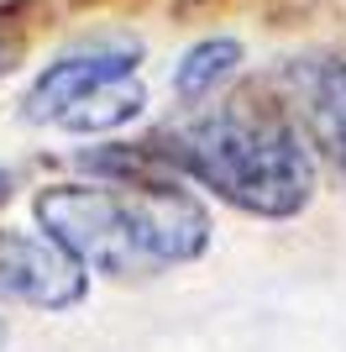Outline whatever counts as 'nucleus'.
I'll list each match as a JSON object with an SVG mask.
<instances>
[{
  "instance_id": "nucleus-4",
  "label": "nucleus",
  "mask_w": 346,
  "mask_h": 352,
  "mask_svg": "<svg viewBox=\"0 0 346 352\" xmlns=\"http://www.w3.org/2000/svg\"><path fill=\"white\" fill-rule=\"evenodd\" d=\"M137 69V53H84V58H63L32 85L27 95V121H58L79 95H89L95 85L115 79V74Z\"/></svg>"
},
{
  "instance_id": "nucleus-1",
  "label": "nucleus",
  "mask_w": 346,
  "mask_h": 352,
  "mask_svg": "<svg viewBox=\"0 0 346 352\" xmlns=\"http://www.w3.org/2000/svg\"><path fill=\"white\" fill-rule=\"evenodd\" d=\"M37 221L79 268L111 279H152L210 242L205 206L173 184H53Z\"/></svg>"
},
{
  "instance_id": "nucleus-9",
  "label": "nucleus",
  "mask_w": 346,
  "mask_h": 352,
  "mask_svg": "<svg viewBox=\"0 0 346 352\" xmlns=\"http://www.w3.org/2000/svg\"><path fill=\"white\" fill-rule=\"evenodd\" d=\"M11 53H16V47H5V43H0V69H11Z\"/></svg>"
},
{
  "instance_id": "nucleus-6",
  "label": "nucleus",
  "mask_w": 346,
  "mask_h": 352,
  "mask_svg": "<svg viewBox=\"0 0 346 352\" xmlns=\"http://www.w3.org/2000/svg\"><path fill=\"white\" fill-rule=\"evenodd\" d=\"M236 63H242V43H231V37H210V43L189 47L184 63L173 69V95H178L184 105L210 100L220 79H231V74H236Z\"/></svg>"
},
{
  "instance_id": "nucleus-8",
  "label": "nucleus",
  "mask_w": 346,
  "mask_h": 352,
  "mask_svg": "<svg viewBox=\"0 0 346 352\" xmlns=\"http://www.w3.org/2000/svg\"><path fill=\"white\" fill-rule=\"evenodd\" d=\"M320 147L336 158V168H341V179H346V142H341V137H320Z\"/></svg>"
},
{
  "instance_id": "nucleus-5",
  "label": "nucleus",
  "mask_w": 346,
  "mask_h": 352,
  "mask_svg": "<svg viewBox=\"0 0 346 352\" xmlns=\"http://www.w3.org/2000/svg\"><path fill=\"white\" fill-rule=\"evenodd\" d=\"M142 105H147L142 85H137L131 74H115V79L95 85L89 95H79V100H73L69 111L53 121V126H69V132H111V126L131 121L137 111H142Z\"/></svg>"
},
{
  "instance_id": "nucleus-3",
  "label": "nucleus",
  "mask_w": 346,
  "mask_h": 352,
  "mask_svg": "<svg viewBox=\"0 0 346 352\" xmlns=\"http://www.w3.org/2000/svg\"><path fill=\"white\" fill-rule=\"evenodd\" d=\"M89 289V274L58 248L53 236L0 232V300L37 310H69Z\"/></svg>"
},
{
  "instance_id": "nucleus-7",
  "label": "nucleus",
  "mask_w": 346,
  "mask_h": 352,
  "mask_svg": "<svg viewBox=\"0 0 346 352\" xmlns=\"http://www.w3.org/2000/svg\"><path fill=\"white\" fill-rule=\"evenodd\" d=\"M304 95H310L315 137H341L346 142V63H320L304 79Z\"/></svg>"
},
{
  "instance_id": "nucleus-2",
  "label": "nucleus",
  "mask_w": 346,
  "mask_h": 352,
  "mask_svg": "<svg viewBox=\"0 0 346 352\" xmlns=\"http://www.w3.org/2000/svg\"><path fill=\"white\" fill-rule=\"evenodd\" d=\"M163 158L262 221H288L315 200V158L278 111L226 105L220 116L173 132Z\"/></svg>"
}]
</instances>
